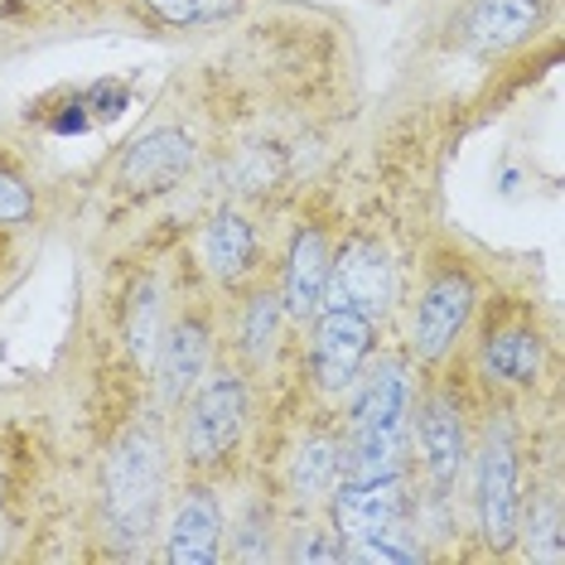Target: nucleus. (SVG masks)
Instances as JSON below:
<instances>
[{
  "label": "nucleus",
  "instance_id": "7ed1b4c3",
  "mask_svg": "<svg viewBox=\"0 0 565 565\" xmlns=\"http://www.w3.org/2000/svg\"><path fill=\"white\" fill-rule=\"evenodd\" d=\"M522 522V479H518V445L508 426H493L479 455V526L493 551L518 542Z\"/></svg>",
  "mask_w": 565,
  "mask_h": 565
},
{
  "label": "nucleus",
  "instance_id": "39448f33",
  "mask_svg": "<svg viewBox=\"0 0 565 565\" xmlns=\"http://www.w3.org/2000/svg\"><path fill=\"white\" fill-rule=\"evenodd\" d=\"M242 420H247V392H242V377L233 372H217L209 377L189 406V426H184V449L194 465H217L227 449L237 445Z\"/></svg>",
  "mask_w": 565,
  "mask_h": 565
},
{
  "label": "nucleus",
  "instance_id": "4be33fe9",
  "mask_svg": "<svg viewBox=\"0 0 565 565\" xmlns=\"http://www.w3.org/2000/svg\"><path fill=\"white\" fill-rule=\"evenodd\" d=\"M30 213H34L30 189H24L10 170H0V227H10V223H30Z\"/></svg>",
  "mask_w": 565,
  "mask_h": 565
},
{
  "label": "nucleus",
  "instance_id": "423d86ee",
  "mask_svg": "<svg viewBox=\"0 0 565 565\" xmlns=\"http://www.w3.org/2000/svg\"><path fill=\"white\" fill-rule=\"evenodd\" d=\"M473 315V280L465 271H435L430 286L416 300V358L420 363H440L455 349Z\"/></svg>",
  "mask_w": 565,
  "mask_h": 565
},
{
  "label": "nucleus",
  "instance_id": "dca6fc26",
  "mask_svg": "<svg viewBox=\"0 0 565 565\" xmlns=\"http://www.w3.org/2000/svg\"><path fill=\"white\" fill-rule=\"evenodd\" d=\"M252 252H256V237L242 213H217L209 233H203V262H209V271L217 280H237L252 266Z\"/></svg>",
  "mask_w": 565,
  "mask_h": 565
},
{
  "label": "nucleus",
  "instance_id": "f8f14e48",
  "mask_svg": "<svg viewBox=\"0 0 565 565\" xmlns=\"http://www.w3.org/2000/svg\"><path fill=\"white\" fill-rule=\"evenodd\" d=\"M536 24H542V0H479L465 20V40L479 54H498L522 44Z\"/></svg>",
  "mask_w": 565,
  "mask_h": 565
},
{
  "label": "nucleus",
  "instance_id": "9b49d317",
  "mask_svg": "<svg viewBox=\"0 0 565 565\" xmlns=\"http://www.w3.org/2000/svg\"><path fill=\"white\" fill-rule=\"evenodd\" d=\"M416 430H420V449H426V469L435 488H449L459 479V469H465V420H459V406L440 392L426 396Z\"/></svg>",
  "mask_w": 565,
  "mask_h": 565
},
{
  "label": "nucleus",
  "instance_id": "6e6552de",
  "mask_svg": "<svg viewBox=\"0 0 565 565\" xmlns=\"http://www.w3.org/2000/svg\"><path fill=\"white\" fill-rule=\"evenodd\" d=\"M194 140L174 126H160V131L131 140V150L121 156V184L131 194H156V189H170L174 179H184L194 170Z\"/></svg>",
  "mask_w": 565,
  "mask_h": 565
},
{
  "label": "nucleus",
  "instance_id": "5701e85b",
  "mask_svg": "<svg viewBox=\"0 0 565 565\" xmlns=\"http://www.w3.org/2000/svg\"><path fill=\"white\" fill-rule=\"evenodd\" d=\"M295 561H343V536L329 542V532H300V542L290 551Z\"/></svg>",
  "mask_w": 565,
  "mask_h": 565
},
{
  "label": "nucleus",
  "instance_id": "0eeeda50",
  "mask_svg": "<svg viewBox=\"0 0 565 565\" xmlns=\"http://www.w3.org/2000/svg\"><path fill=\"white\" fill-rule=\"evenodd\" d=\"M372 349V319L358 310H324L315 324V377L324 392H343Z\"/></svg>",
  "mask_w": 565,
  "mask_h": 565
},
{
  "label": "nucleus",
  "instance_id": "aec40b11",
  "mask_svg": "<svg viewBox=\"0 0 565 565\" xmlns=\"http://www.w3.org/2000/svg\"><path fill=\"white\" fill-rule=\"evenodd\" d=\"M276 329H280V300L276 295H252L247 315H242V349H247L252 363H262L276 343Z\"/></svg>",
  "mask_w": 565,
  "mask_h": 565
},
{
  "label": "nucleus",
  "instance_id": "6ab92c4d",
  "mask_svg": "<svg viewBox=\"0 0 565 565\" xmlns=\"http://www.w3.org/2000/svg\"><path fill=\"white\" fill-rule=\"evenodd\" d=\"M343 556L349 561H377V565H406V561H420L426 551H420V542L406 532L402 522H387V526H377V532H367V536H358L353 546H343Z\"/></svg>",
  "mask_w": 565,
  "mask_h": 565
},
{
  "label": "nucleus",
  "instance_id": "20e7f679",
  "mask_svg": "<svg viewBox=\"0 0 565 565\" xmlns=\"http://www.w3.org/2000/svg\"><path fill=\"white\" fill-rule=\"evenodd\" d=\"M392 300V266L377 242L353 237L343 242L339 256H329V280L319 295V310H358L377 319Z\"/></svg>",
  "mask_w": 565,
  "mask_h": 565
},
{
  "label": "nucleus",
  "instance_id": "a211bd4d",
  "mask_svg": "<svg viewBox=\"0 0 565 565\" xmlns=\"http://www.w3.org/2000/svg\"><path fill=\"white\" fill-rule=\"evenodd\" d=\"M126 343H131L136 363H156L160 349V290L156 280H140L131 295V310H126Z\"/></svg>",
  "mask_w": 565,
  "mask_h": 565
},
{
  "label": "nucleus",
  "instance_id": "f03ea898",
  "mask_svg": "<svg viewBox=\"0 0 565 565\" xmlns=\"http://www.w3.org/2000/svg\"><path fill=\"white\" fill-rule=\"evenodd\" d=\"M107 526L121 546H140L156 526V508H160V488H164V440L156 426H131L111 445L107 455Z\"/></svg>",
  "mask_w": 565,
  "mask_h": 565
},
{
  "label": "nucleus",
  "instance_id": "1a4fd4ad",
  "mask_svg": "<svg viewBox=\"0 0 565 565\" xmlns=\"http://www.w3.org/2000/svg\"><path fill=\"white\" fill-rule=\"evenodd\" d=\"M406 512V488L402 473H382V479H343V488L333 493V526L343 542L377 532L387 522H402Z\"/></svg>",
  "mask_w": 565,
  "mask_h": 565
},
{
  "label": "nucleus",
  "instance_id": "f257e3e1",
  "mask_svg": "<svg viewBox=\"0 0 565 565\" xmlns=\"http://www.w3.org/2000/svg\"><path fill=\"white\" fill-rule=\"evenodd\" d=\"M411 440V377L406 367L382 363L363 382V396L353 406V440L343 449L339 479H382V473H402Z\"/></svg>",
  "mask_w": 565,
  "mask_h": 565
},
{
  "label": "nucleus",
  "instance_id": "f3484780",
  "mask_svg": "<svg viewBox=\"0 0 565 565\" xmlns=\"http://www.w3.org/2000/svg\"><path fill=\"white\" fill-rule=\"evenodd\" d=\"M339 473H343V445L333 440V435H310V440H300V449H295V459H290L295 498H324Z\"/></svg>",
  "mask_w": 565,
  "mask_h": 565
},
{
  "label": "nucleus",
  "instance_id": "ddd939ff",
  "mask_svg": "<svg viewBox=\"0 0 565 565\" xmlns=\"http://www.w3.org/2000/svg\"><path fill=\"white\" fill-rule=\"evenodd\" d=\"M160 392L164 402H184L194 392V382L203 377L209 363V324L203 319H179L170 329V339H160Z\"/></svg>",
  "mask_w": 565,
  "mask_h": 565
},
{
  "label": "nucleus",
  "instance_id": "9d476101",
  "mask_svg": "<svg viewBox=\"0 0 565 565\" xmlns=\"http://www.w3.org/2000/svg\"><path fill=\"white\" fill-rule=\"evenodd\" d=\"M217 536H223V508H217L213 488H184L170 522V546L164 561L170 565H213L217 561Z\"/></svg>",
  "mask_w": 565,
  "mask_h": 565
},
{
  "label": "nucleus",
  "instance_id": "412c9836",
  "mask_svg": "<svg viewBox=\"0 0 565 565\" xmlns=\"http://www.w3.org/2000/svg\"><path fill=\"white\" fill-rule=\"evenodd\" d=\"M146 6L164 24H209V20H223L237 0H146Z\"/></svg>",
  "mask_w": 565,
  "mask_h": 565
},
{
  "label": "nucleus",
  "instance_id": "4468645a",
  "mask_svg": "<svg viewBox=\"0 0 565 565\" xmlns=\"http://www.w3.org/2000/svg\"><path fill=\"white\" fill-rule=\"evenodd\" d=\"M329 242L319 227H305L300 237L290 242V262H286V310L295 319H310L319 310V295H324L329 280Z\"/></svg>",
  "mask_w": 565,
  "mask_h": 565
},
{
  "label": "nucleus",
  "instance_id": "2eb2a0df",
  "mask_svg": "<svg viewBox=\"0 0 565 565\" xmlns=\"http://www.w3.org/2000/svg\"><path fill=\"white\" fill-rule=\"evenodd\" d=\"M483 367L488 377L512 382V387H532L536 372H542V339L526 329H503V333H488L483 343Z\"/></svg>",
  "mask_w": 565,
  "mask_h": 565
}]
</instances>
